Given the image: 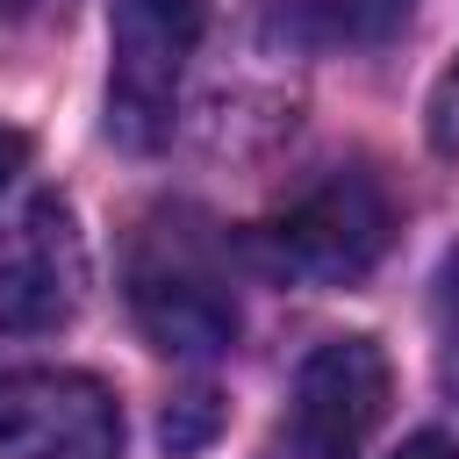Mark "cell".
Here are the masks:
<instances>
[{"label":"cell","instance_id":"obj_11","mask_svg":"<svg viewBox=\"0 0 459 459\" xmlns=\"http://www.w3.org/2000/svg\"><path fill=\"white\" fill-rule=\"evenodd\" d=\"M452 316H459V273H452Z\"/></svg>","mask_w":459,"mask_h":459},{"label":"cell","instance_id":"obj_2","mask_svg":"<svg viewBox=\"0 0 459 459\" xmlns=\"http://www.w3.org/2000/svg\"><path fill=\"white\" fill-rule=\"evenodd\" d=\"M394 237V201L373 172L359 165H337L323 172L308 194H294L273 222H258V258L265 273L280 280H301V287H344L359 273L380 265Z\"/></svg>","mask_w":459,"mask_h":459},{"label":"cell","instance_id":"obj_5","mask_svg":"<svg viewBox=\"0 0 459 459\" xmlns=\"http://www.w3.org/2000/svg\"><path fill=\"white\" fill-rule=\"evenodd\" d=\"M387 351L373 337H330L301 359L294 373V409H287V437L301 459H359L366 437L387 416Z\"/></svg>","mask_w":459,"mask_h":459},{"label":"cell","instance_id":"obj_10","mask_svg":"<svg viewBox=\"0 0 459 459\" xmlns=\"http://www.w3.org/2000/svg\"><path fill=\"white\" fill-rule=\"evenodd\" d=\"M22 165H29V136H22V129H0V186H7Z\"/></svg>","mask_w":459,"mask_h":459},{"label":"cell","instance_id":"obj_9","mask_svg":"<svg viewBox=\"0 0 459 459\" xmlns=\"http://www.w3.org/2000/svg\"><path fill=\"white\" fill-rule=\"evenodd\" d=\"M394 459H459V437H445V430H416V437H402Z\"/></svg>","mask_w":459,"mask_h":459},{"label":"cell","instance_id":"obj_3","mask_svg":"<svg viewBox=\"0 0 459 459\" xmlns=\"http://www.w3.org/2000/svg\"><path fill=\"white\" fill-rule=\"evenodd\" d=\"M201 29L208 0H108V136L122 151H158L172 136Z\"/></svg>","mask_w":459,"mask_h":459},{"label":"cell","instance_id":"obj_4","mask_svg":"<svg viewBox=\"0 0 459 459\" xmlns=\"http://www.w3.org/2000/svg\"><path fill=\"white\" fill-rule=\"evenodd\" d=\"M0 459H122V409L93 373H0Z\"/></svg>","mask_w":459,"mask_h":459},{"label":"cell","instance_id":"obj_6","mask_svg":"<svg viewBox=\"0 0 459 459\" xmlns=\"http://www.w3.org/2000/svg\"><path fill=\"white\" fill-rule=\"evenodd\" d=\"M79 301H86V244L72 208L43 194L0 230V330L7 337L57 330L79 316Z\"/></svg>","mask_w":459,"mask_h":459},{"label":"cell","instance_id":"obj_8","mask_svg":"<svg viewBox=\"0 0 459 459\" xmlns=\"http://www.w3.org/2000/svg\"><path fill=\"white\" fill-rule=\"evenodd\" d=\"M222 430V402L208 394V387H194V394H179L172 409H165V423H158V437H165V452L172 459H186V452H201L208 437Z\"/></svg>","mask_w":459,"mask_h":459},{"label":"cell","instance_id":"obj_7","mask_svg":"<svg viewBox=\"0 0 459 459\" xmlns=\"http://www.w3.org/2000/svg\"><path fill=\"white\" fill-rule=\"evenodd\" d=\"M273 36L301 50H380L409 29L416 0H258Z\"/></svg>","mask_w":459,"mask_h":459},{"label":"cell","instance_id":"obj_1","mask_svg":"<svg viewBox=\"0 0 459 459\" xmlns=\"http://www.w3.org/2000/svg\"><path fill=\"white\" fill-rule=\"evenodd\" d=\"M129 316L165 359H215L237 344V294L215 230L194 208H158L129 244Z\"/></svg>","mask_w":459,"mask_h":459}]
</instances>
